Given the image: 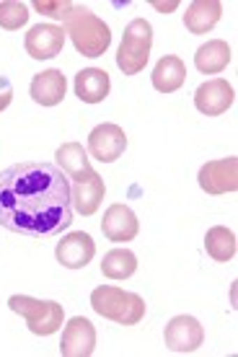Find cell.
Returning a JSON list of instances; mask_svg holds the SVG:
<instances>
[{
    "instance_id": "obj_4",
    "label": "cell",
    "mask_w": 238,
    "mask_h": 357,
    "mask_svg": "<svg viewBox=\"0 0 238 357\" xmlns=\"http://www.w3.org/2000/svg\"><path fill=\"white\" fill-rule=\"evenodd\" d=\"M150 47H153V26L145 18H135L127 24L122 36V45L117 52V68L124 75H137L145 70L150 57Z\"/></svg>"
},
{
    "instance_id": "obj_13",
    "label": "cell",
    "mask_w": 238,
    "mask_h": 357,
    "mask_svg": "<svg viewBox=\"0 0 238 357\" xmlns=\"http://www.w3.org/2000/svg\"><path fill=\"white\" fill-rule=\"evenodd\" d=\"M65 45V29L54 26V24H36L29 29L24 47H27L29 57L34 60H52L62 52Z\"/></svg>"
},
{
    "instance_id": "obj_24",
    "label": "cell",
    "mask_w": 238,
    "mask_h": 357,
    "mask_svg": "<svg viewBox=\"0 0 238 357\" xmlns=\"http://www.w3.org/2000/svg\"><path fill=\"white\" fill-rule=\"evenodd\" d=\"M34 8L39 10V13H45V16L62 21V18H65V13L73 8V3H70V0H36Z\"/></svg>"
},
{
    "instance_id": "obj_19",
    "label": "cell",
    "mask_w": 238,
    "mask_h": 357,
    "mask_svg": "<svg viewBox=\"0 0 238 357\" xmlns=\"http://www.w3.org/2000/svg\"><path fill=\"white\" fill-rule=\"evenodd\" d=\"M230 47L228 42H223V39H210L207 45H202L194 54V65H197V70L204 73V75H218L228 68L230 63Z\"/></svg>"
},
{
    "instance_id": "obj_22",
    "label": "cell",
    "mask_w": 238,
    "mask_h": 357,
    "mask_svg": "<svg viewBox=\"0 0 238 357\" xmlns=\"http://www.w3.org/2000/svg\"><path fill=\"white\" fill-rule=\"evenodd\" d=\"M204 249L215 261H230L236 257V236L233 231L223 228V225H215L207 231L204 236Z\"/></svg>"
},
{
    "instance_id": "obj_23",
    "label": "cell",
    "mask_w": 238,
    "mask_h": 357,
    "mask_svg": "<svg viewBox=\"0 0 238 357\" xmlns=\"http://www.w3.org/2000/svg\"><path fill=\"white\" fill-rule=\"evenodd\" d=\"M29 21V8L27 3H16V0H6L0 3V26L16 31Z\"/></svg>"
},
{
    "instance_id": "obj_10",
    "label": "cell",
    "mask_w": 238,
    "mask_h": 357,
    "mask_svg": "<svg viewBox=\"0 0 238 357\" xmlns=\"http://www.w3.org/2000/svg\"><path fill=\"white\" fill-rule=\"evenodd\" d=\"M96 349V329L89 319L75 316L65 324L60 340V355L62 357H89Z\"/></svg>"
},
{
    "instance_id": "obj_11",
    "label": "cell",
    "mask_w": 238,
    "mask_h": 357,
    "mask_svg": "<svg viewBox=\"0 0 238 357\" xmlns=\"http://www.w3.org/2000/svg\"><path fill=\"white\" fill-rule=\"evenodd\" d=\"M54 257L65 269H83L96 257V243L89 233L73 231L68 236H62V241L54 249Z\"/></svg>"
},
{
    "instance_id": "obj_1",
    "label": "cell",
    "mask_w": 238,
    "mask_h": 357,
    "mask_svg": "<svg viewBox=\"0 0 238 357\" xmlns=\"http://www.w3.org/2000/svg\"><path fill=\"white\" fill-rule=\"evenodd\" d=\"M70 223V181L54 163L24 161L0 171V225L6 231L47 238Z\"/></svg>"
},
{
    "instance_id": "obj_15",
    "label": "cell",
    "mask_w": 238,
    "mask_h": 357,
    "mask_svg": "<svg viewBox=\"0 0 238 357\" xmlns=\"http://www.w3.org/2000/svg\"><path fill=\"white\" fill-rule=\"evenodd\" d=\"M65 91H68V81H65L62 70H54V68L34 75V81L29 86L31 98H34L36 104H42V107H57V104H62Z\"/></svg>"
},
{
    "instance_id": "obj_21",
    "label": "cell",
    "mask_w": 238,
    "mask_h": 357,
    "mask_svg": "<svg viewBox=\"0 0 238 357\" xmlns=\"http://www.w3.org/2000/svg\"><path fill=\"white\" fill-rule=\"evenodd\" d=\"M54 158H57V169H60L65 176H78V174L91 169L89 153L83 151V145L80 143L60 145L57 153H54Z\"/></svg>"
},
{
    "instance_id": "obj_20",
    "label": "cell",
    "mask_w": 238,
    "mask_h": 357,
    "mask_svg": "<svg viewBox=\"0 0 238 357\" xmlns=\"http://www.w3.org/2000/svg\"><path fill=\"white\" fill-rule=\"evenodd\" d=\"M101 272L109 280H127L137 272V257L130 249H112L101 261Z\"/></svg>"
},
{
    "instance_id": "obj_9",
    "label": "cell",
    "mask_w": 238,
    "mask_h": 357,
    "mask_svg": "<svg viewBox=\"0 0 238 357\" xmlns=\"http://www.w3.org/2000/svg\"><path fill=\"white\" fill-rule=\"evenodd\" d=\"M104 195H106L104 178L98 176L94 169L83 171V174H78V176H73L70 202L80 215H94V213H96L98 207H101V199H104Z\"/></svg>"
},
{
    "instance_id": "obj_12",
    "label": "cell",
    "mask_w": 238,
    "mask_h": 357,
    "mask_svg": "<svg viewBox=\"0 0 238 357\" xmlns=\"http://www.w3.org/2000/svg\"><path fill=\"white\" fill-rule=\"evenodd\" d=\"M233 101H236V91L223 78H212V81L202 83L200 89L194 91V107L207 116L225 114L233 107Z\"/></svg>"
},
{
    "instance_id": "obj_18",
    "label": "cell",
    "mask_w": 238,
    "mask_h": 357,
    "mask_svg": "<svg viewBox=\"0 0 238 357\" xmlns=\"http://www.w3.org/2000/svg\"><path fill=\"white\" fill-rule=\"evenodd\" d=\"M153 89L161 91V93H174L184 86L186 81V68L184 63L179 60L177 54H166L161 57L158 65L153 68Z\"/></svg>"
},
{
    "instance_id": "obj_6",
    "label": "cell",
    "mask_w": 238,
    "mask_h": 357,
    "mask_svg": "<svg viewBox=\"0 0 238 357\" xmlns=\"http://www.w3.org/2000/svg\"><path fill=\"white\" fill-rule=\"evenodd\" d=\"M163 342L171 352H179V355H186V352H194L204 342V329L202 324L197 321L194 316H174L171 321L166 324V331H163Z\"/></svg>"
},
{
    "instance_id": "obj_14",
    "label": "cell",
    "mask_w": 238,
    "mask_h": 357,
    "mask_svg": "<svg viewBox=\"0 0 238 357\" xmlns=\"http://www.w3.org/2000/svg\"><path fill=\"white\" fill-rule=\"evenodd\" d=\"M101 231H104V236L109 238V241L127 243V241H135V238H137L140 223H137V215H135L127 205H112L104 213Z\"/></svg>"
},
{
    "instance_id": "obj_5",
    "label": "cell",
    "mask_w": 238,
    "mask_h": 357,
    "mask_svg": "<svg viewBox=\"0 0 238 357\" xmlns=\"http://www.w3.org/2000/svg\"><path fill=\"white\" fill-rule=\"evenodd\" d=\"M8 308L16 311L18 316H24L29 331L36 334V337H50V334L62 329L65 311L54 301H36V298H29V295H10Z\"/></svg>"
},
{
    "instance_id": "obj_16",
    "label": "cell",
    "mask_w": 238,
    "mask_h": 357,
    "mask_svg": "<svg viewBox=\"0 0 238 357\" xmlns=\"http://www.w3.org/2000/svg\"><path fill=\"white\" fill-rule=\"evenodd\" d=\"M112 91L109 73L101 68H86L75 75V96L83 104H101Z\"/></svg>"
},
{
    "instance_id": "obj_26",
    "label": "cell",
    "mask_w": 238,
    "mask_h": 357,
    "mask_svg": "<svg viewBox=\"0 0 238 357\" xmlns=\"http://www.w3.org/2000/svg\"><path fill=\"white\" fill-rule=\"evenodd\" d=\"M153 6H156L158 10H174L177 8V3H153Z\"/></svg>"
},
{
    "instance_id": "obj_25",
    "label": "cell",
    "mask_w": 238,
    "mask_h": 357,
    "mask_svg": "<svg viewBox=\"0 0 238 357\" xmlns=\"http://www.w3.org/2000/svg\"><path fill=\"white\" fill-rule=\"evenodd\" d=\"M13 101V86L6 75H0V112L8 109V104Z\"/></svg>"
},
{
    "instance_id": "obj_17",
    "label": "cell",
    "mask_w": 238,
    "mask_h": 357,
    "mask_svg": "<svg viewBox=\"0 0 238 357\" xmlns=\"http://www.w3.org/2000/svg\"><path fill=\"white\" fill-rule=\"evenodd\" d=\"M223 16V6L218 0H194L184 13V26L189 34H207Z\"/></svg>"
},
{
    "instance_id": "obj_7",
    "label": "cell",
    "mask_w": 238,
    "mask_h": 357,
    "mask_svg": "<svg viewBox=\"0 0 238 357\" xmlns=\"http://www.w3.org/2000/svg\"><path fill=\"white\" fill-rule=\"evenodd\" d=\"M200 187L207 195H225V192H236L238 189V158L228 155L221 161H207L200 169Z\"/></svg>"
},
{
    "instance_id": "obj_2",
    "label": "cell",
    "mask_w": 238,
    "mask_h": 357,
    "mask_svg": "<svg viewBox=\"0 0 238 357\" xmlns=\"http://www.w3.org/2000/svg\"><path fill=\"white\" fill-rule=\"evenodd\" d=\"M65 34L73 39V45L83 57H101L112 45V31L104 24V18H98L94 10L83 8V6H73L65 18Z\"/></svg>"
},
{
    "instance_id": "obj_8",
    "label": "cell",
    "mask_w": 238,
    "mask_h": 357,
    "mask_svg": "<svg viewBox=\"0 0 238 357\" xmlns=\"http://www.w3.org/2000/svg\"><path fill=\"white\" fill-rule=\"evenodd\" d=\"M127 148V135L119 125H98L89 135V155L98 163H114Z\"/></svg>"
},
{
    "instance_id": "obj_3",
    "label": "cell",
    "mask_w": 238,
    "mask_h": 357,
    "mask_svg": "<svg viewBox=\"0 0 238 357\" xmlns=\"http://www.w3.org/2000/svg\"><path fill=\"white\" fill-rule=\"evenodd\" d=\"M91 308L109 321L135 326L145 319V301L137 293H127L122 287L101 285L91 293Z\"/></svg>"
}]
</instances>
